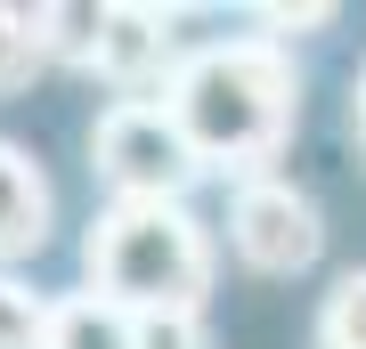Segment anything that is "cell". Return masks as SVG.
<instances>
[{
	"label": "cell",
	"mask_w": 366,
	"mask_h": 349,
	"mask_svg": "<svg viewBox=\"0 0 366 349\" xmlns=\"http://www.w3.org/2000/svg\"><path fill=\"white\" fill-rule=\"evenodd\" d=\"M350 138H358V155H366V57H358V74H350Z\"/></svg>",
	"instance_id": "cell-13"
},
{
	"label": "cell",
	"mask_w": 366,
	"mask_h": 349,
	"mask_svg": "<svg viewBox=\"0 0 366 349\" xmlns=\"http://www.w3.org/2000/svg\"><path fill=\"white\" fill-rule=\"evenodd\" d=\"M228 252L244 260L252 276H310L326 260V211H317L310 187H293L285 171L269 179H244L228 195Z\"/></svg>",
	"instance_id": "cell-4"
},
{
	"label": "cell",
	"mask_w": 366,
	"mask_h": 349,
	"mask_svg": "<svg viewBox=\"0 0 366 349\" xmlns=\"http://www.w3.org/2000/svg\"><path fill=\"white\" fill-rule=\"evenodd\" d=\"M317 349H366V268H342L326 293H317Z\"/></svg>",
	"instance_id": "cell-9"
},
{
	"label": "cell",
	"mask_w": 366,
	"mask_h": 349,
	"mask_svg": "<svg viewBox=\"0 0 366 349\" xmlns=\"http://www.w3.org/2000/svg\"><path fill=\"white\" fill-rule=\"evenodd\" d=\"M49 349H139V317L122 309V300H106V293H66L57 300V317H49Z\"/></svg>",
	"instance_id": "cell-7"
},
{
	"label": "cell",
	"mask_w": 366,
	"mask_h": 349,
	"mask_svg": "<svg viewBox=\"0 0 366 349\" xmlns=\"http://www.w3.org/2000/svg\"><path fill=\"white\" fill-rule=\"evenodd\" d=\"M57 236V187L33 163V146L0 138V268L41 260V244Z\"/></svg>",
	"instance_id": "cell-6"
},
{
	"label": "cell",
	"mask_w": 366,
	"mask_h": 349,
	"mask_svg": "<svg viewBox=\"0 0 366 349\" xmlns=\"http://www.w3.org/2000/svg\"><path fill=\"white\" fill-rule=\"evenodd\" d=\"M163 114L179 122V138L196 146L204 171H220L236 187L269 179L285 138L301 130V65H293V49H277L261 33L196 41L163 90Z\"/></svg>",
	"instance_id": "cell-1"
},
{
	"label": "cell",
	"mask_w": 366,
	"mask_h": 349,
	"mask_svg": "<svg viewBox=\"0 0 366 349\" xmlns=\"http://www.w3.org/2000/svg\"><path fill=\"white\" fill-rule=\"evenodd\" d=\"M187 65L179 41V9H139V0H98V41H90V74L114 98H147L163 106L171 74Z\"/></svg>",
	"instance_id": "cell-5"
},
{
	"label": "cell",
	"mask_w": 366,
	"mask_h": 349,
	"mask_svg": "<svg viewBox=\"0 0 366 349\" xmlns=\"http://www.w3.org/2000/svg\"><path fill=\"white\" fill-rule=\"evenodd\" d=\"M81 268H90V293L122 300L131 317L204 309L220 285V236L187 203H106L81 228Z\"/></svg>",
	"instance_id": "cell-2"
},
{
	"label": "cell",
	"mask_w": 366,
	"mask_h": 349,
	"mask_svg": "<svg viewBox=\"0 0 366 349\" xmlns=\"http://www.w3.org/2000/svg\"><path fill=\"white\" fill-rule=\"evenodd\" d=\"M49 317H57L49 293H33L16 268H0V349H49Z\"/></svg>",
	"instance_id": "cell-10"
},
{
	"label": "cell",
	"mask_w": 366,
	"mask_h": 349,
	"mask_svg": "<svg viewBox=\"0 0 366 349\" xmlns=\"http://www.w3.org/2000/svg\"><path fill=\"white\" fill-rule=\"evenodd\" d=\"M90 171L106 187V203H187V187L212 179L196 163V146L179 138V122L147 98H114L90 122Z\"/></svg>",
	"instance_id": "cell-3"
},
{
	"label": "cell",
	"mask_w": 366,
	"mask_h": 349,
	"mask_svg": "<svg viewBox=\"0 0 366 349\" xmlns=\"http://www.w3.org/2000/svg\"><path fill=\"white\" fill-rule=\"evenodd\" d=\"M139 349H220V341H212L204 309H163V317H139Z\"/></svg>",
	"instance_id": "cell-12"
},
{
	"label": "cell",
	"mask_w": 366,
	"mask_h": 349,
	"mask_svg": "<svg viewBox=\"0 0 366 349\" xmlns=\"http://www.w3.org/2000/svg\"><path fill=\"white\" fill-rule=\"evenodd\" d=\"M49 65V9H0V98H25Z\"/></svg>",
	"instance_id": "cell-8"
},
{
	"label": "cell",
	"mask_w": 366,
	"mask_h": 349,
	"mask_svg": "<svg viewBox=\"0 0 366 349\" xmlns=\"http://www.w3.org/2000/svg\"><path fill=\"white\" fill-rule=\"evenodd\" d=\"M334 16H342L334 0H317V9H252V33H261V41H277V49H293V41H317Z\"/></svg>",
	"instance_id": "cell-11"
}]
</instances>
